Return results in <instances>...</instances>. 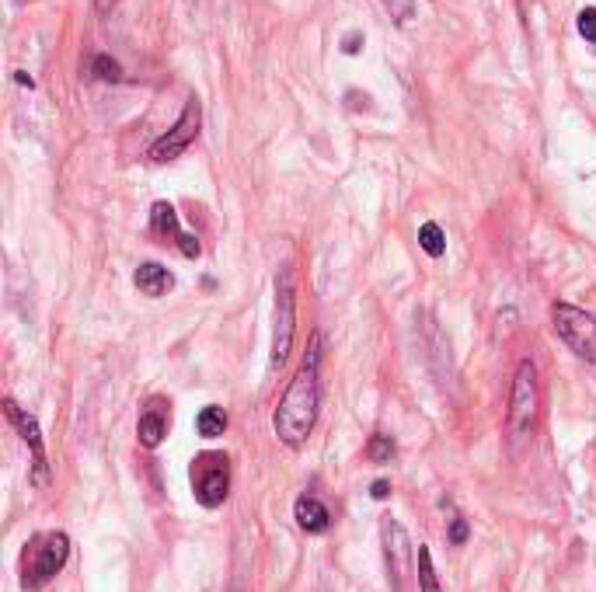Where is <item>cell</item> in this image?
Instances as JSON below:
<instances>
[{
  "label": "cell",
  "mask_w": 596,
  "mask_h": 592,
  "mask_svg": "<svg viewBox=\"0 0 596 592\" xmlns=\"http://www.w3.org/2000/svg\"><path fill=\"white\" fill-rule=\"evenodd\" d=\"M293 335H297V272L293 265H283L276 272V303H272V349H269V373H279V366L290 359Z\"/></svg>",
  "instance_id": "3957f363"
},
{
  "label": "cell",
  "mask_w": 596,
  "mask_h": 592,
  "mask_svg": "<svg viewBox=\"0 0 596 592\" xmlns=\"http://www.w3.org/2000/svg\"><path fill=\"white\" fill-rule=\"evenodd\" d=\"M370 495L377 498V502H384V498H391V481H373V485H370Z\"/></svg>",
  "instance_id": "603a6c76"
},
{
  "label": "cell",
  "mask_w": 596,
  "mask_h": 592,
  "mask_svg": "<svg viewBox=\"0 0 596 592\" xmlns=\"http://www.w3.org/2000/svg\"><path fill=\"white\" fill-rule=\"evenodd\" d=\"M14 81H18V84H25V88H35V81L25 74V70H18V74H14Z\"/></svg>",
  "instance_id": "cb8c5ba5"
},
{
  "label": "cell",
  "mask_w": 596,
  "mask_h": 592,
  "mask_svg": "<svg viewBox=\"0 0 596 592\" xmlns=\"http://www.w3.org/2000/svg\"><path fill=\"white\" fill-rule=\"evenodd\" d=\"M91 74H95L98 81H105V84H116V81H122V67H119V60H112V56H105V53H98L95 60H91Z\"/></svg>",
  "instance_id": "ac0fdd59"
},
{
  "label": "cell",
  "mask_w": 596,
  "mask_h": 592,
  "mask_svg": "<svg viewBox=\"0 0 596 592\" xmlns=\"http://www.w3.org/2000/svg\"><path fill=\"white\" fill-rule=\"evenodd\" d=\"M192 495L203 509H220L231 495V457L217 450H206L189 467Z\"/></svg>",
  "instance_id": "5b68a950"
},
{
  "label": "cell",
  "mask_w": 596,
  "mask_h": 592,
  "mask_svg": "<svg viewBox=\"0 0 596 592\" xmlns=\"http://www.w3.org/2000/svg\"><path fill=\"white\" fill-rule=\"evenodd\" d=\"M537 411H541V384H537V363L534 359H520L513 373V387H509V439L513 443H527L534 436Z\"/></svg>",
  "instance_id": "277c9868"
},
{
  "label": "cell",
  "mask_w": 596,
  "mask_h": 592,
  "mask_svg": "<svg viewBox=\"0 0 596 592\" xmlns=\"http://www.w3.org/2000/svg\"><path fill=\"white\" fill-rule=\"evenodd\" d=\"M579 35H583L590 46H596V7H586V11H579Z\"/></svg>",
  "instance_id": "44dd1931"
},
{
  "label": "cell",
  "mask_w": 596,
  "mask_h": 592,
  "mask_svg": "<svg viewBox=\"0 0 596 592\" xmlns=\"http://www.w3.org/2000/svg\"><path fill=\"white\" fill-rule=\"evenodd\" d=\"M199 126H203V105H199L196 98L185 101L182 115H178V122L168 129V133L161 136V140H154V147H150V161L154 164H171L178 161V157L185 154V150L196 143L199 136Z\"/></svg>",
  "instance_id": "ba28073f"
},
{
  "label": "cell",
  "mask_w": 596,
  "mask_h": 592,
  "mask_svg": "<svg viewBox=\"0 0 596 592\" xmlns=\"http://www.w3.org/2000/svg\"><path fill=\"white\" fill-rule=\"evenodd\" d=\"M133 286L143 296H150V300H161V296L175 290V276H171L161 262H143L140 269L133 272Z\"/></svg>",
  "instance_id": "7c38bea8"
},
{
  "label": "cell",
  "mask_w": 596,
  "mask_h": 592,
  "mask_svg": "<svg viewBox=\"0 0 596 592\" xmlns=\"http://www.w3.org/2000/svg\"><path fill=\"white\" fill-rule=\"evenodd\" d=\"M171 429V411L164 401H150V408H143L140 422H136V436H140V446H147V450H157V446L164 443V436H168Z\"/></svg>",
  "instance_id": "8fae6325"
},
{
  "label": "cell",
  "mask_w": 596,
  "mask_h": 592,
  "mask_svg": "<svg viewBox=\"0 0 596 592\" xmlns=\"http://www.w3.org/2000/svg\"><path fill=\"white\" fill-rule=\"evenodd\" d=\"M468 537H471V526H468V519L464 516H454L450 519V526H447V540L454 547H464L468 544Z\"/></svg>",
  "instance_id": "ffe728a7"
},
{
  "label": "cell",
  "mask_w": 596,
  "mask_h": 592,
  "mask_svg": "<svg viewBox=\"0 0 596 592\" xmlns=\"http://www.w3.org/2000/svg\"><path fill=\"white\" fill-rule=\"evenodd\" d=\"M14 4H25V0H14Z\"/></svg>",
  "instance_id": "484cf974"
},
{
  "label": "cell",
  "mask_w": 596,
  "mask_h": 592,
  "mask_svg": "<svg viewBox=\"0 0 596 592\" xmlns=\"http://www.w3.org/2000/svg\"><path fill=\"white\" fill-rule=\"evenodd\" d=\"M150 230H154V237H161L164 244H175L178 251H182L185 258H199V241L196 234H189V230H182V223H178V213L171 202H154L150 206Z\"/></svg>",
  "instance_id": "30bf717a"
},
{
  "label": "cell",
  "mask_w": 596,
  "mask_h": 592,
  "mask_svg": "<svg viewBox=\"0 0 596 592\" xmlns=\"http://www.w3.org/2000/svg\"><path fill=\"white\" fill-rule=\"evenodd\" d=\"M359 49H363V35H359V32L346 35V42H342V53H346V56H356Z\"/></svg>",
  "instance_id": "7402d4cb"
},
{
  "label": "cell",
  "mask_w": 596,
  "mask_h": 592,
  "mask_svg": "<svg viewBox=\"0 0 596 592\" xmlns=\"http://www.w3.org/2000/svg\"><path fill=\"white\" fill-rule=\"evenodd\" d=\"M293 519H297V526L304 533H328V526H332L328 505L314 495H300L297 502H293Z\"/></svg>",
  "instance_id": "4fadbf2b"
},
{
  "label": "cell",
  "mask_w": 596,
  "mask_h": 592,
  "mask_svg": "<svg viewBox=\"0 0 596 592\" xmlns=\"http://www.w3.org/2000/svg\"><path fill=\"white\" fill-rule=\"evenodd\" d=\"M70 561V537L63 530H49V533H35L25 544L21 554V589L25 592H39L46 589L56 575L67 568Z\"/></svg>",
  "instance_id": "7a4b0ae2"
},
{
  "label": "cell",
  "mask_w": 596,
  "mask_h": 592,
  "mask_svg": "<svg viewBox=\"0 0 596 592\" xmlns=\"http://www.w3.org/2000/svg\"><path fill=\"white\" fill-rule=\"evenodd\" d=\"M394 453H398V446H394V439L384 436V432H373L370 443H366V457H370L373 464H380V467L391 464Z\"/></svg>",
  "instance_id": "e0dca14e"
},
{
  "label": "cell",
  "mask_w": 596,
  "mask_h": 592,
  "mask_svg": "<svg viewBox=\"0 0 596 592\" xmlns=\"http://www.w3.org/2000/svg\"><path fill=\"white\" fill-rule=\"evenodd\" d=\"M551 321H555V335L562 338L579 359L596 366V314L562 300L551 307Z\"/></svg>",
  "instance_id": "8992f818"
},
{
  "label": "cell",
  "mask_w": 596,
  "mask_h": 592,
  "mask_svg": "<svg viewBox=\"0 0 596 592\" xmlns=\"http://www.w3.org/2000/svg\"><path fill=\"white\" fill-rule=\"evenodd\" d=\"M384 4V11L391 14L398 25H405V21L415 18V0H380Z\"/></svg>",
  "instance_id": "d6986e66"
},
{
  "label": "cell",
  "mask_w": 596,
  "mask_h": 592,
  "mask_svg": "<svg viewBox=\"0 0 596 592\" xmlns=\"http://www.w3.org/2000/svg\"><path fill=\"white\" fill-rule=\"evenodd\" d=\"M112 7H116V0H98V11H102V14H109Z\"/></svg>",
  "instance_id": "d4e9b609"
},
{
  "label": "cell",
  "mask_w": 596,
  "mask_h": 592,
  "mask_svg": "<svg viewBox=\"0 0 596 592\" xmlns=\"http://www.w3.org/2000/svg\"><path fill=\"white\" fill-rule=\"evenodd\" d=\"M4 415H7V422L18 429L21 443L32 450V485L46 488L49 485V457H46V443H42V429H39V422H35V415H28L25 408H18L11 397L4 401Z\"/></svg>",
  "instance_id": "9c48e42d"
},
{
  "label": "cell",
  "mask_w": 596,
  "mask_h": 592,
  "mask_svg": "<svg viewBox=\"0 0 596 592\" xmlns=\"http://www.w3.org/2000/svg\"><path fill=\"white\" fill-rule=\"evenodd\" d=\"M318 415H321V338H314L304 366L297 370V377L290 380V387H286L276 411H272V432H276L283 446L300 450L311 439Z\"/></svg>",
  "instance_id": "6da1fadb"
},
{
  "label": "cell",
  "mask_w": 596,
  "mask_h": 592,
  "mask_svg": "<svg viewBox=\"0 0 596 592\" xmlns=\"http://www.w3.org/2000/svg\"><path fill=\"white\" fill-rule=\"evenodd\" d=\"M380 544H384V565H387V582L394 592H408V579H412L415 551L408 544V533L398 519H380Z\"/></svg>",
  "instance_id": "52a82bcc"
},
{
  "label": "cell",
  "mask_w": 596,
  "mask_h": 592,
  "mask_svg": "<svg viewBox=\"0 0 596 592\" xmlns=\"http://www.w3.org/2000/svg\"><path fill=\"white\" fill-rule=\"evenodd\" d=\"M415 586H419V592H443L433 568V554H429L426 544L415 547Z\"/></svg>",
  "instance_id": "5bb4252c"
},
{
  "label": "cell",
  "mask_w": 596,
  "mask_h": 592,
  "mask_svg": "<svg viewBox=\"0 0 596 592\" xmlns=\"http://www.w3.org/2000/svg\"><path fill=\"white\" fill-rule=\"evenodd\" d=\"M196 432L203 439H220L227 432V411L220 404H206L196 415Z\"/></svg>",
  "instance_id": "9a60e30c"
},
{
  "label": "cell",
  "mask_w": 596,
  "mask_h": 592,
  "mask_svg": "<svg viewBox=\"0 0 596 592\" xmlns=\"http://www.w3.org/2000/svg\"><path fill=\"white\" fill-rule=\"evenodd\" d=\"M419 248L426 251L429 258H443L447 255V234H443L440 223H422L419 227Z\"/></svg>",
  "instance_id": "2e32d148"
}]
</instances>
